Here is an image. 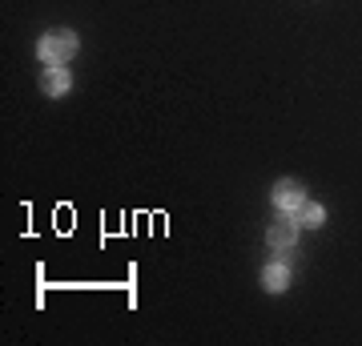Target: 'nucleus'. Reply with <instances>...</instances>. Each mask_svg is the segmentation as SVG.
<instances>
[{"instance_id": "obj_2", "label": "nucleus", "mask_w": 362, "mask_h": 346, "mask_svg": "<svg viewBox=\"0 0 362 346\" xmlns=\"http://www.w3.org/2000/svg\"><path fill=\"white\" fill-rule=\"evenodd\" d=\"M302 202H306V193H302L298 181H278V185H274V205H278L282 214H294V218H298Z\"/></svg>"}, {"instance_id": "obj_3", "label": "nucleus", "mask_w": 362, "mask_h": 346, "mask_svg": "<svg viewBox=\"0 0 362 346\" xmlns=\"http://www.w3.org/2000/svg\"><path fill=\"white\" fill-rule=\"evenodd\" d=\"M266 242L274 246V250H290V246H298V218L290 214V218L274 221L270 233H266Z\"/></svg>"}, {"instance_id": "obj_5", "label": "nucleus", "mask_w": 362, "mask_h": 346, "mask_svg": "<svg viewBox=\"0 0 362 346\" xmlns=\"http://www.w3.org/2000/svg\"><path fill=\"white\" fill-rule=\"evenodd\" d=\"M262 286L270 290V294H282L286 286H290V266L286 262H274V266L262 270Z\"/></svg>"}, {"instance_id": "obj_1", "label": "nucleus", "mask_w": 362, "mask_h": 346, "mask_svg": "<svg viewBox=\"0 0 362 346\" xmlns=\"http://www.w3.org/2000/svg\"><path fill=\"white\" fill-rule=\"evenodd\" d=\"M77 45H81L77 33H69V28H57V33H45V37H40L37 52H40V61H45V64H65V61H73Z\"/></svg>"}, {"instance_id": "obj_4", "label": "nucleus", "mask_w": 362, "mask_h": 346, "mask_svg": "<svg viewBox=\"0 0 362 346\" xmlns=\"http://www.w3.org/2000/svg\"><path fill=\"white\" fill-rule=\"evenodd\" d=\"M40 85H45L49 97H61V93L73 89V77H69L65 64H49V69H45V77H40Z\"/></svg>"}, {"instance_id": "obj_6", "label": "nucleus", "mask_w": 362, "mask_h": 346, "mask_svg": "<svg viewBox=\"0 0 362 346\" xmlns=\"http://www.w3.org/2000/svg\"><path fill=\"white\" fill-rule=\"evenodd\" d=\"M326 209L322 205H302V218H298V226H322Z\"/></svg>"}]
</instances>
